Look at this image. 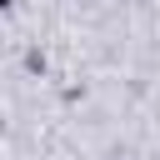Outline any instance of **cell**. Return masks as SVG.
Masks as SVG:
<instances>
[]
</instances>
